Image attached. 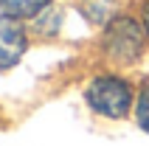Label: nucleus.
Masks as SVG:
<instances>
[{"label": "nucleus", "instance_id": "nucleus-5", "mask_svg": "<svg viewBox=\"0 0 149 146\" xmlns=\"http://www.w3.org/2000/svg\"><path fill=\"white\" fill-rule=\"evenodd\" d=\"M135 118H138V127L143 132H149V84L141 90V96L135 98Z\"/></svg>", "mask_w": 149, "mask_h": 146}, {"label": "nucleus", "instance_id": "nucleus-2", "mask_svg": "<svg viewBox=\"0 0 149 146\" xmlns=\"http://www.w3.org/2000/svg\"><path fill=\"white\" fill-rule=\"evenodd\" d=\"M101 45H104L110 59L130 65L135 59H141L143 45H146V31H143V25L135 23L132 17L118 14V17H113V20L104 25Z\"/></svg>", "mask_w": 149, "mask_h": 146}, {"label": "nucleus", "instance_id": "nucleus-1", "mask_svg": "<svg viewBox=\"0 0 149 146\" xmlns=\"http://www.w3.org/2000/svg\"><path fill=\"white\" fill-rule=\"evenodd\" d=\"M84 101L96 115L118 121L130 113V107L135 104V96H132V84L127 79H121L116 73H104V76H96L87 84Z\"/></svg>", "mask_w": 149, "mask_h": 146}, {"label": "nucleus", "instance_id": "nucleus-4", "mask_svg": "<svg viewBox=\"0 0 149 146\" xmlns=\"http://www.w3.org/2000/svg\"><path fill=\"white\" fill-rule=\"evenodd\" d=\"M48 3L51 0H0V11L17 20H25V17H40L48 8Z\"/></svg>", "mask_w": 149, "mask_h": 146}, {"label": "nucleus", "instance_id": "nucleus-3", "mask_svg": "<svg viewBox=\"0 0 149 146\" xmlns=\"http://www.w3.org/2000/svg\"><path fill=\"white\" fill-rule=\"evenodd\" d=\"M25 28L20 25L17 17L3 14L0 17V70H8L20 62L25 54Z\"/></svg>", "mask_w": 149, "mask_h": 146}, {"label": "nucleus", "instance_id": "nucleus-6", "mask_svg": "<svg viewBox=\"0 0 149 146\" xmlns=\"http://www.w3.org/2000/svg\"><path fill=\"white\" fill-rule=\"evenodd\" d=\"M143 31H146V40H149V3H146V6H143Z\"/></svg>", "mask_w": 149, "mask_h": 146}]
</instances>
